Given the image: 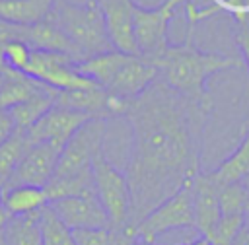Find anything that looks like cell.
Segmentation results:
<instances>
[{
    "label": "cell",
    "mask_w": 249,
    "mask_h": 245,
    "mask_svg": "<svg viewBox=\"0 0 249 245\" xmlns=\"http://www.w3.org/2000/svg\"><path fill=\"white\" fill-rule=\"evenodd\" d=\"M241 185H243V187L247 189V192H249V175H247V177H245V179L241 181Z\"/></svg>",
    "instance_id": "37"
},
{
    "label": "cell",
    "mask_w": 249,
    "mask_h": 245,
    "mask_svg": "<svg viewBox=\"0 0 249 245\" xmlns=\"http://www.w3.org/2000/svg\"><path fill=\"white\" fill-rule=\"evenodd\" d=\"M93 191V173L88 175H78V177H53L45 185V194L49 202L68 198V196H78Z\"/></svg>",
    "instance_id": "25"
},
{
    "label": "cell",
    "mask_w": 249,
    "mask_h": 245,
    "mask_svg": "<svg viewBox=\"0 0 249 245\" xmlns=\"http://www.w3.org/2000/svg\"><path fill=\"white\" fill-rule=\"evenodd\" d=\"M8 66H6V62H4V47H0V72H4Z\"/></svg>",
    "instance_id": "36"
},
{
    "label": "cell",
    "mask_w": 249,
    "mask_h": 245,
    "mask_svg": "<svg viewBox=\"0 0 249 245\" xmlns=\"http://www.w3.org/2000/svg\"><path fill=\"white\" fill-rule=\"evenodd\" d=\"M134 245H163V243H140V241H134ZM181 245H210V243H208L206 237L198 235L196 239H193V241H189V243H181Z\"/></svg>",
    "instance_id": "33"
},
{
    "label": "cell",
    "mask_w": 249,
    "mask_h": 245,
    "mask_svg": "<svg viewBox=\"0 0 249 245\" xmlns=\"http://www.w3.org/2000/svg\"><path fill=\"white\" fill-rule=\"evenodd\" d=\"M76 245H132L136 241L134 228H93V229H74Z\"/></svg>",
    "instance_id": "24"
},
{
    "label": "cell",
    "mask_w": 249,
    "mask_h": 245,
    "mask_svg": "<svg viewBox=\"0 0 249 245\" xmlns=\"http://www.w3.org/2000/svg\"><path fill=\"white\" fill-rule=\"evenodd\" d=\"M45 88H49V86L33 80L25 72L6 68L4 70V82H2V88H0V109L8 111V109H12L19 103H25L27 99L37 95Z\"/></svg>",
    "instance_id": "20"
},
{
    "label": "cell",
    "mask_w": 249,
    "mask_h": 245,
    "mask_svg": "<svg viewBox=\"0 0 249 245\" xmlns=\"http://www.w3.org/2000/svg\"><path fill=\"white\" fill-rule=\"evenodd\" d=\"M58 89L53 88H45L43 91H39L37 95H33L31 99H27L25 103H19L12 109H8L10 117L14 119V124L18 130H27L31 128L47 111H51L54 107V97H56Z\"/></svg>",
    "instance_id": "22"
},
{
    "label": "cell",
    "mask_w": 249,
    "mask_h": 245,
    "mask_svg": "<svg viewBox=\"0 0 249 245\" xmlns=\"http://www.w3.org/2000/svg\"><path fill=\"white\" fill-rule=\"evenodd\" d=\"M16 132V124H14V119L10 117V113L6 109H0V144L12 136Z\"/></svg>",
    "instance_id": "31"
},
{
    "label": "cell",
    "mask_w": 249,
    "mask_h": 245,
    "mask_svg": "<svg viewBox=\"0 0 249 245\" xmlns=\"http://www.w3.org/2000/svg\"><path fill=\"white\" fill-rule=\"evenodd\" d=\"M95 2L101 10L113 49L124 54H138L134 43V31H132L136 4L132 0H95Z\"/></svg>",
    "instance_id": "13"
},
{
    "label": "cell",
    "mask_w": 249,
    "mask_h": 245,
    "mask_svg": "<svg viewBox=\"0 0 249 245\" xmlns=\"http://www.w3.org/2000/svg\"><path fill=\"white\" fill-rule=\"evenodd\" d=\"M51 18L76 47L82 60L93 54L113 51L109 41L101 10L95 0L84 4H72L66 0H56L51 12Z\"/></svg>",
    "instance_id": "3"
},
{
    "label": "cell",
    "mask_w": 249,
    "mask_h": 245,
    "mask_svg": "<svg viewBox=\"0 0 249 245\" xmlns=\"http://www.w3.org/2000/svg\"><path fill=\"white\" fill-rule=\"evenodd\" d=\"M0 233H2V231H0ZM0 245H2V235H0Z\"/></svg>",
    "instance_id": "40"
},
{
    "label": "cell",
    "mask_w": 249,
    "mask_h": 245,
    "mask_svg": "<svg viewBox=\"0 0 249 245\" xmlns=\"http://www.w3.org/2000/svg\"><path fill=\"white\" fill-rule=\"evenodd\" d=\"M31 58V49L23 41H10L4 45V62L10 70L23 72L29 64Z\"/></svg>",
    "instance_id": "30"
},
{
    "label": "cell",
    "mask_w": 249,
    "mask_h": 245,
    "mask_svg": "<svg viewBox=\"0 0 249 245\" xmlns=\"http://www.w3.org/2000/svg\"><path fill=\"white\" fill-rule=\"evenodd\" d=\"M60 152H62V148L49 144V142L29 146V150L21 158L19 165L4 181V187L29 185V187L45 189V185L54 177Z\"/></svg>",
    "instance_id": "9"
},
{
    "label": "cell",
    "mask_w": 249,
    "mask_h": 245,
    "mask_svg": "<svg viewBox=\"0 0 249 245\" xmlns=\"http://www.w3.org/2000/svg\"><path fill=\"white\" fill-rule=\"evenodd\" d=\"M10 218H12V216H10V214H8V212L2 208V204H0V231L4 229V226L8 224V220H10Z\"/></svg>",
    "instance_id": "34"
},
{
    "label": "cell",
    "mask_w": 249,
    "mask_h": 245,
    "mask_svg": "<svg viewBox=\"0 0 249 245\" xmlns=\"http://www.w3.org/2000/svg\"><path fill=\"white\" fill-rule=\"evenodd\" d=\"M193 214H195V229L198 235L206 237L210 229L222 218L220 200H218V185L210 179L206 171H200L189 181Z\"/></svg>",
    "instance_id": "14"
},
{
    "label": "cell",
    "mask_w": 249,
    "mask_h": 245,
    "mask_svg": "<svg viewBox=\"0 0 249 245\" xmlns=\"http://www.w3.org/2000/svg\"><path fill=\"white\" fill-rule=\"evenodd\" d=\"M243 138L235 152L226 158L214 171H208L210 179L222 187L230 183H241L249 175V117L243 121Z\"/></svg>",
    "instance_id": "18"
},
{
    "label": "cell",
    "mask_w": 249,
    "mask_h": 245,
    "mask_svg": "<svg viewBox=\"0 0 249 245\" xmlns=\"http://www.w3.org/2000/svg\"><path fill=\"white\" fill-rule=\"evenodd\" d=\"M245 226H247V228H249V210H247V212H245Z\"/></svg>",
    "instance_id": "38"
},
{
    "label": "cell",
    "mask_w": 249,
    "mask_h": 245,
    "mask_svg": "<svg viewBox=\"0 0 249 245\" xmlns=\"http://www.w3.org/2000/svg\"><path fill=\"white\" fill-rule=\"evenodd\" d=\"M247 210H249V208H247Z\"/></svg>",
    "instance_id": "41"
},
{
    "label": "cell",
    "mask_w": 249,
    "mask_h": 245,
    "mask_svg": "<svg viewBox=\"0 0 249 245\" xmlns=\"http://www.w3.org/2000/svg\"><path fill=\"white\" fill-rule=\"evenodd\" d=\"M39 231L43 245H76L72 229L62 224V220L54 214L49 204L43 206L39 212Z\"/></svg>",
    "instance_id": "27"
},
{
    "label": "cell",
    "mask_w": 249,
    "mask_h": 245,
    "mask_svg": "<svg viewBox=\"0 0 249 245\" xmlns=\"http://www.w3.org/2000/svg\"><path fill=\"white\" fill-rule=\"evenodd\" d=\"M218 200L222 216L245 214L249 208V192L241 183H230L218 187Z\"/></svg>",
    "instance_id": "28"
},
{
    "label": "cell",
    "mask_w": 249,
    "mask_h": 245,
    "mask_svg": "<svg viewBox=\"0 0 249 245\" xmlns=\"http://www.w3.org/2000/svg\"><path fill=\"white\" fill-rule=\"evenodd\" d=\"M154 62L160 70V80L163 84L195 99L210 97L206 91V80L212 74L228 68L245 66L243 60L237 56L204 52L196 49L191 43V33L187 35L183 45H169L165 52Z\"/></svg>",
    "instance_id": "2"
},
{
    "label": "cell",
    "mask_w": 249,
    "mask_h": 245,
    "mask_svg": "<svg viewBox=\"0 0 249 245\" xmlns=\"http://www.w3.org/2000/svg\"><path fill=\"white\" fill-rule=\"evenodd\" d=\"M29 146L31 144L25 136V130H18V128L12 136H8L0 144V181H6L14 173V169L19 165Z\"/></svg>",
    "instance_id": "26"
},
{
    "label": "cell",
    "mask_w": 249,
    "mask_h": 245,
    "mask_svg": "<svg viewBox=\"0 0 249 245\" xmlns=\"http://www.w3.org/2000/svg\"><path fill=\"white\" fill-rule=\"evenodd\" d=\"M2 82H4V72H0V88H2Z\"/></svg>",
    "instance_id": "39"
},
{
    "label": "cell",
    "mask_w": 249,
    "mask_h": 245,
    "mask_svg": "<svg viewBox=\"0 0 249 245\" xmlns=\"http://www.w3.org/2000/svg\"><path fill=\"white\" fill-rule=\"evenodd\" d=\"M107 119L93 117L84 122L62 146L54 177H78L91 173L93 161L103 154Z\"/></svg>",
    "instance_id": "4"
},
{
    "label": "cell",
    "mask_w": 249,
    "mask_h": 245,
    "mask_svg": "<svg viewBox=\"0 0 249 245\" xmlns=\"http://www.w3.org/2000/svg\"><path fill=\"white\" fill-rule=\"evenodd\" d=\"M25 45H29L31 51H51V52H64L74 56L78 62L82 60L76 47L68 41V37L60 31V27L54 23V19L49 16L47 19L25 27Z\"/></svg>",
    "instance_id": "16"
},
{
    "label": "cell",
    "mask_w": 249,
    "mask_h": 245,
    "mask_svg": "<svg viewBox=\"0 0 249 245\" xmlns=\"http://www.w3.org/2000/svg\"><path fill=\"white\" fill-rule=\"evenodd\" d=\"M210 109V97L183 95L160 78L126 103L123 119L130 146L123 171L130 187L128 228L202 171V136Z\"/></svg>",
    "instance_id": "1"
},
{
    "label": "cell",
    "mask_w": 249,
    "mask_h": 245,
    "mask_svg": "<svg viewBox=\"0 0 249 245\" xmlns=\"http://www.w3.org/2000/svg\"><path fill=\"white\" fill-rule=\"evenodd\" d=\"M173 18V12L160 6V8H140L134 6V21H132V31H134V43H136V52L144 58L158 60L165 49L169 47L167 43V27L169 19Z\"/></svg>",
    "instance_id": "8"
},
{
    "label": "cell",
    "mask_w": 249,
    "mask_h": 245,
    "mask_svg": "<svg viewBox=\"0 0 249 245\" xmlns=\"http://www.w3.org/2000/svg\"><path fill=\"white\" fill-rule=\"evenodd\" d=\"M230 245H249V228L243 226V229L235 235V239H233Z\"/></svg>",
    "instance_id": "32"
},
{
    "label": "cell",
    "mask_w": 249,
    "mask_h": 245,
    "mask_svg": "<svg viewBox=\"0 0 249 245\" xmlns=\"http://www.w3.org/2000/svg\"><path fill=\"white\" fill-rule=\"evenodd\" d=\"M132 245H134V243H132Z\"/></svg>",
    "instance_id": "42"
},
{
    "label": "cell",
    "mask_w": 249,
    "mask_h": 245,
    "mask_svg": "<svg viewBox=\"0 0 249 245\" xmlns=\"http://www.w3.org/2000/svg\"><path fill=\"white\" fill-rule=\"evenodd\" d=\"M160 78V70L154 60L144 58L140 54H126L121 66L117 68L107 91L121 99H134L142 91H146Z\"/></svg>",
    "instance_id": "10"
},
{
    "label": "cell",
    "mask_w": 249,
    "mask_h": 245,
    "mask_svg": "<svg viewBox=\"0 0 249 245\" xmlns=\"http://www.w3.org/2000/svg\"><path fill=\"white\" fill-rule=\"evenodd\" d=\"M39 212L12 216L2 229V245H43L39 231Z\"/></svg>",
    "instance_id": "23"
},
{
    "label": "cell",
    "mask_w": 249,
    "mask_h": 245,
    "mask_svg": "<svg viewBox=\"0 0 249 245\" xmlns=\"http://www.w3.org/2000/svg\"><path fill=\"white\" fill-rule=\"evenodd\" d=\"M124 52H119V51H107V52H101V54H93L89 58H84L76 64L78 72L86 78H89L91 82H95L99 88L107 89V86L111 84L117 68L121 66V62L124 60Z\"/></svg>",
    "instance_id": "21"
},
{
    "label": "cell",
    "mask_w": 249,
    "mask_h": 245,
    "mask_svg": "<svg viewBox=\"0 0 249 245\" xmlns=\"http://www.w3.org/2000/svg\"><path fill=\"white\" fill-rule=\"evenodd\" d=\"M54 107L70 109L76 113H84L88 117H103L109 119V93L107 89L95 86L86 89H64L54 97Z\"/></svg>",
    "instance_id": "15"
},
{
    "label": "cell",
    "mask_w": 249,
    "mask_h": 245,
    "mask_svg": "<svg viewBox=\"0 0 249 245\" xmlns=\"http://www.w3.org/2000/svg\"><path fill=\"white\" fill-rule=\"evenodd\" d=\"M49 206L54 210V214L62 220L66 228L74 229H93V228H107L109 216L103 210L101 202L95 196V191L60 198L54 202H49Z\"/></svg>",
    "instance_id": "11"
},
{
    "label": "cell",
    "mask_w": 249,
    "mask_h": 245,
    "mask_svg": "<svg viewBox=\"0 0 249 245\" xmlns=\"http://www.w3.org/2000/svg\"><path fill=\"white\" fill-rule=\"evenodd\" d=\"M245 226V214H231V216H222L218 224L210 229L206 235L210 245H230L235 235L243 229Z\"/></svg>",
    "instance_id": "29"
},
{
    "label": "cell",
    "mask_w": 249,
    "mask_h": 245,
    "mask_svg": "<svg viewBox=\"0 0 249 245\" xmlns=\"http://www.w3.org/2000/svg\"><path fill=\"white\" fill-rule=\"evenodd\" d=\"M93 191L103 210L109 216L113 228H128L130 222V187L124 171L115 167L103 158V154L93 161Z\"/></svg>",
    "instance_id": "6"
},
{
    "label": "cell",
    "mask_w": 249,
    "mask_h": 245,
    "mask_svg": "<svg viewBox=\"0 0 249 245\" xmlns=\"http://www.w3.org/2000/svg\"><path fill=\"white\" fill-rule=\"evenodd\" d=\"M183 2H185V0H165V2H163V4H161V6H163V8H167V10H171V12H173V10H175V8H177V6H179V4H183Z\"/></svg>",
    "instance_id": "35"
},
{
    "label": "cell",
    "mask_w": 249,
    "mask_h": 245,
    "mask_svg": "<svg viewBox=\"0 0 249 245\" xmlns=\"http://www.w3.org/2000/svg\"><path fill=\"white\" fill-rule=\"evenodd\" d=\"M0 204L10 216H25L41 210L43 206L49 204V200L45 189L29 187V185H16V187L2 185Z\"/></svg>",
    "instance_id": "19"
},
{
    "label": "cell",
    "mask_w": 249,
    "mask_h": 245,
    "mask_svg": "<svg viewBox=\"0 0 249 245\" xmlns=\"http://www.w3.org/2000/svg\"><path fill=\"white\" fill-rule=\"evenodd\" d=\"M89 119L93 117H88L84 113H76L70 109H62V107H53L31 128L25 130V136L31 146L49 142V144L62 148L70 140V136Z\"/></svg>",
    "instance_id": "12"
},
{
    "label": "cell",
    "mask_w": 249,
    "mask_h": 245,
    "mask_svg": "<svg viewBox=\"0 0 249 245\" xmlns=\"http://www.w3.org/2000/svg\"><path fill=\"white\" fill-rule=\"evenodd\" d=\"M56 0H0V19L29 27L47 19Z\"/></svg>",
    "instance_id": "17"
},
{
    "label": "cell",
    "mask_w": 249,
    "mask_h": 245,
    "mask_svg": "<svg viewBox=\"0 0 249 245\" xmlns=\"http://www.w3.org/2000/svg\"><path fill=\"white\" fill-rule=\"evenodd\" d=\"M179 229H195V214L189 183L173 196L156 206L144 220L134 226V237L140 243H158L160 237ZM196 231V229H195Z\"/></svg>",
    "instance_id": "5"
},
{
    "label": "cell",
    "mask_w": 249,
    "mask_h": 245,
    "mask_svg": "<svg viewBox=\"0 0 249 245\" xmlns=\"http://www.w3.org/2000/svg\"><path fill=\"white\" fill-rule=\"evenodd\" d=\"M78 60L64 52H51V51H31V58L27 68L23 70L33 80L64 91V89H86L95 88L97 84L89 78L82 76L76 68Z\"/></svg>",
    "instance_id": "7"
}]
</instances>
